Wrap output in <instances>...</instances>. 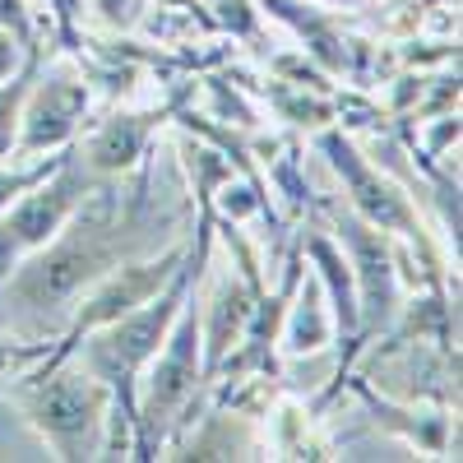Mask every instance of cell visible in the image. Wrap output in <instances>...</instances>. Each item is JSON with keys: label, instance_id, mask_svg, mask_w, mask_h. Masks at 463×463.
Wrapping results in <instances>:
<instances>
[{"label": "cell", "instance_id": "cell-7", "mask_svg": "<svg viewBox=\"0 0 463 463\" xmlns=\"http://www.w3.org/2000/svg\"><path fill=\"white\" fill-rule=\"evenodd\" d=\"M93 107V80L74 70H47V56L37 65L28 98L19 107V158H43V153L70 148V139L84 130Z\"/></svg>", "mask_w": 463, "mask_h": 463}, {"label": "cell", "instance_id": "cell-1", "mask_svg": "<svg viewBox=\"0 0 463 463\" xmlns=\"http://www.w3.org/2000/svg\"><path fill=\"white\" fill-rule=\"evenodd\" d=\"M176 227L181 209L158 213L148 204V176L130 195L116 181H98L93 195L65 218L56 237L24 255L0 283V325L19 338H43L56 347L74 301L121 260L176 241Z\"/></svg>", "mask_w": 463, "mask_h": 463}, {"label": "cell", "instance_id": "cell-20", "mask_svg": "<svg viewBox=\"0 0 463 463\" xmlns=\"http://www.w3.org/2000/svg\"><path fill=\"white\" fill-rule=\"evenodd\" d=\"M311 5H362V0H311Z\"/></svg>", "mask_w": 463, "mask_h": 463}, {"label": "cell", "instance_id": "cell-14", "mask_svg": "<svg viewBox=\"0 0 463 463\" xmlns=\"http://www.w3.org/2000/svg\"><path fill=\"white\" fill-rule=\"evenodd\" d=\"M264 102L279 121L297 126V130H325L338 121V107L320 93V89H301V84H288V80H269L264 84Z\"/></svg>", "mask_w": 463, "mask_h": 463}, {"label": "cell", "instance_id": "cell-13", "mask_svg": "<svg viewBox=\"0 0 463 463\" xmlns=\"http://www.w3.org/2000/svg\"><path fill=\"white\" fill-rule=\"evenodd\" d=\"M357 394L366 399L371 417L384 431H394L403 445L421 449V454H449V436H454V417L445 408H417V403H394L380 399L371 384H357Z\"/></svg>", "mask_w": 463, "mask_h": 463}, {"label": "cell", "instance_id": "cell-11", "mask_svg": "<svg viewBox=\"0 0 463 463\" xmlns=\"http://www.w3.org/2000/svg\"><path fill=\"white\" fill-rule=\"evenodd\" d=\"M260 5L274 14L279 24H288L292 33H297V43H301V52L311 56L325 74H357V52H353V43L334 28V19L320 10V5H311V0H260Z\"/></svg>", "mask_w": 463, "mask_h": 463}, {"label": "cell", "instance_id": "cell-4", "mask_svg": "<svg viewBox=\"0 0 463 463\" xmlns=\"http://www.w3.org/2000/svg\"><path fill=\"white\" fill-rule=\"evenodd\" d=\"M185 255H190V246L176 237V241H167V246H158V250H144V255L121 260V264L111 269V274H102L80 301H74L65 334L56 338V347H52V353L37 362V366H56V362H65V357L74 353V343H80L84 334H93V329H102V325H111V320L130 316L135 306L153 301V297H158V292L181 274Z\"/></svg>", "mask_w": 463, "mask_h": 463}, {"label": "cell", "instance_id": "cell-2", "mask_svg": "<svg viewBox=\"0 0 463 463\" xmlns=\"http://www.w3.org/2000/svg\"><path fill=\"white\" fill-rule=\"evenodd\" d=\"M5 403L19 412L24 427L52 449V458H102L111 394L98 375H89L74 357L56 366H33L10 380Z\"/></svg>", "mask_w": 463, "mask_h": 463}, {"label": "cell", "instance_id": "cell-15", "mask_svg": "<svg viewBox=\"0 0 463 463\" xmlns=\"http://www.w3.org/2000/svg\"><path fill=\"white\" fill-rule=\"evenodd\" d=\"M37 65H43V43H33L28 56L19 61V70L10 74V80H0V163L14 158V144H19V107L28 98V84Z\"/></svg>", "mask_w": 463, "mask_h": 463}, {"label": "cell", "instance_id": "cell-6", "mask_svg": "<svg viewBox=\"0 0 463 463\" xmlns=\"http://www.w3.org/2000/svg\"><path fill=\"white\" fill-rule=\"evenodd\" d=\"M102 176H93L84 163H80V153H65V163L47 176V181H37L28 195H19L14 204L0 209V283L10 279V269L33 255L37 246H47L56 232L65 227V218L80 209L89 195H93V185Z\"/></svg>", "mask_w": 463, "mask_h": 463}, {"label": "cell", "instance_id": "cell-8", "mask_svg": "<svg viewBox=\"0 0 463 463\" xmlns=\"http://www.w3.org/2000/svg\"><path fill=\"white\" fill-rule=\"evenodd\" d=\"M264 288H255L237 264H204V274L195 283V306H200V347H204V375L213 380L218 362L237 347L250 311H255V297Z\"/></svg>", "mask_w": 463, "mask_h": 463}, {"label": "cell", "instance_id": "cell-18", "mask_svg": "<svg viewBox=\"0 0 463 463\" xmlns=\"http://www.w3.org/2000/svg\"><path fill=\"white\" fill-rule=\"evenodd\" d=\"M52 10V28L70 56H84V0H43Z\"/></svg>", "mask_w": 463, "mask_h": 463}, {"label": "cell", "instance_id": "cell-17", "mask_svg": "<svg viewBox=\"0 0 463 463\" xmlns=\"http://www.w3.org/2000/svg\"><path fill=\"white\" fill-rule=\"evenodd\" d=\"M52 353V343L43 338H19V334H0V380H14L24 371H33L37 362H43Z\"/></svg>", "mask_w": 463, "mask_h": 463}, {"label": "cell", "instance_id": "cell-3", "mask_svg": "<svg viewBox=\"0 0 463 463\" xmlns=\"http://www.w3.org/2000/svg\"><path fill=\"white\" fill-rule=\"evenodd\" d=\"M316 148L325 153L329 172L338 176L343 195H347V209H353L357 218H366L371 227L390 232L394 241H403V246L417 255V264L431 269V279H436V269H445V264H440V255H436V246H431V232H427V222H421L417 200L408 195V190H403L390 172H384L380 163H371L366 153L347 139L343 126L316 130ZM436 283H440V279H436Z\"/></svg>", "mask_w": 463, "mask_h": 463}, {"label": "cell", "instance_id": "cell-9", "mask_svg": "<svg viewBox=\"0 0 463 463\" xmlns=\"http://www.w3.org/2000/svg\"><path fill=\"white\" fill-rule=\"evenodd\" d=\"M185 93H195V80H190L176 98H167L163 107H148V111H116V116H107V121L74 148L80 153V163L93 172V176H102V181H121V176H130L144 158H148V144H153V135H158V126L167 121V116H176V107L185 102Z\"/></svg>", "mask_w": 463, "mask_h": 463}, {"label": "cell", "instance_id": "cell-16", "mask_svg": "<svg viewBox=\"0 0 463 463\" xmlns=\"http://www.w3.org/2000/svg\"><path fill=\"white\" fill-rule=\"evenodd\" d=\"M269 185H274L279 195L292 204V213H306L311 190H306V181H301V148L297 144H288L283 158H274V167H269Z\"/></svg>", "mask_w": 463, "mask_h": 463}, {"label": "cell", "instance_id": "cell-10", "mask_svg": "<svg viewBox=\"0 0 463 463\" xmlns=\"http://www.w3.org/2000/svg\"><path fill=\"white\" fill-rule=\"evenodd\" d=\"M301 255H306L311 274L320 279V288H325V297H329V311H334V329H338V338L347 343V357L338 362V380H347V362L362 353V343H357L362 316H357L353 264H347L338 237H329V232H301Z\"/></svg>", "mask_w": 463, "mask_h": 463}, {"label": "cell", "instance_id": "cell-5", "mask_svg": "<svg viewBox=\"0 0 463 463\" xmlns=\"http://www.w3.org/2000/svg\"><path fill=\"white\" fill-rule=\"evenodd\" d=\"M334 237L353 264V283H357V343L366 347L375 334L394 329L403 316V279H399V246L390 232L371 227L366 218H357L353 209H329Z\"/></svg>", "mask_w": 463, "mask_h": 463}, {"label": "cell", "instance_id": "cell-19", "mask_svg": "<svg viewBox=\"0 0 463 463\" xmlns=\"http://www.w3.org/2000/svg\"><path fill=\"white\" fill-rule=\"evenodd\" d=\"M139 5L144 0H93V10L107 28H130L139 19Z\"/></svg>", "mask_w": 463, "mask_h": 463}, {"label": "cell", "instance_id": "cell-12", "mask_svg": "<svg viewBox=\"0 0 463 463\" xmlns=\"http://www.w3.org/2000/svg\"><path fill=\"white\" fill-rule=\"evenodd\" d=\"M334 338H338V329H334L329 297H325L320 279L311 274V264H306V274H301L288 311H283V325H279V353L283 357H316Z\"/></svg>", "mask_w": 463, "mask_h": 463}]
</instances>
